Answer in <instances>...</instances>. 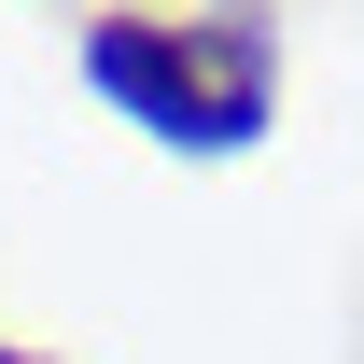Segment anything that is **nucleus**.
I'll return each mask as SVG.
<instances>
[{
  "instance_id": "1",
  "label": "nucleus",
  "mask_w": 364,
  "mask_h": 364,
  "mask_svg": "<svg viewBox=\"0 0 364 364\" xmlns=\"http://www.w3.org/2000/svg\"><path fill=\"white\" fill-rule=\"evenodd\" d=\"M85 85L168 154H252L280 127V28L267 14H98Z\"/></svg>"
},
{
  "instance_id": "2",
  "label": "nucleus",
  "mask_w": 364,
  "mask_h": 364,
  "mask_svg": "<svg viewBox=\"0 0 364 364\" xmlns=\"http://www.w3.org/2000/svg\"><path fill=\"white\" fill-rule=\"evenodd\" d=\"M0 364H43V350H0Z\"/></svg>"
}]
</instances>
